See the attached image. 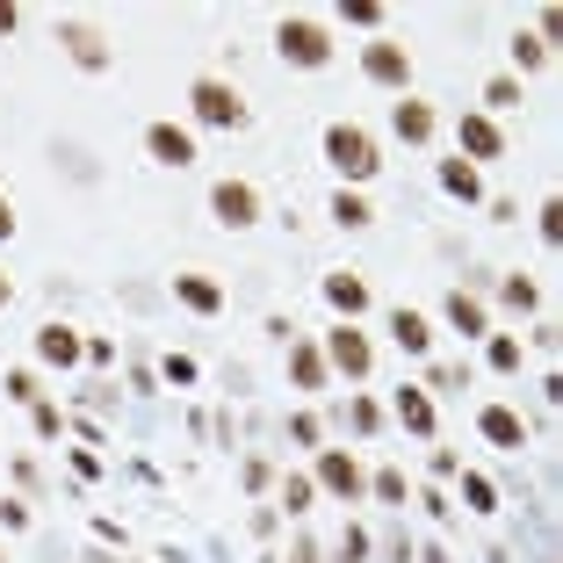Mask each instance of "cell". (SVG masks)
Wrapping results in <instances>:
<instances>
[{"label":"cell","instance_id":"obj_10","mask_svg":"<svg viewBox=\"0 0 563 563\" xmlns=\"http://www.w3.org/2000/svg\"><path fill=\"white\" fill-rule=\"evenodd\" d=\"M455 137H462V153H470V159H498V153H506V137H498L492 116H462Z\"/></svg>","mask_w":563,"mask_h":563},{"label":"cell","instance_id":"obj_33","mask_svg":"<svg viewBox=\"0 0 563 563\" xmlns=\"http://www.w3.org/2000/svg\"><path fill=\"white\" fill-rule=\"evenodd\" d=\"M0 239H15V210H8V195H0Z\"/></svg>","mask_w":563,"mask_h":563},{"label":"cell","instance_id":"obj_15","mask_svg":"<svg viewBox=\"0 0 563 563\" xmlns=\"http://www.w3.org/2000/svg\"><path fill=\"white\" fill-rule=\"evenodd\" d=\"M397 137H405V145H427V137H433V109L427 102H412V94H405V102H397Z\"/></svg>","mask_w":563,"mask_h":563},{"label":"cell","instance_id":"obj_23","mask_svg":"<svg viewBox=\"0 0 563 563\" xmlns=\"http://www.w3.org/2000/svg\"><path fill=\"white\" fill-rule=\"evenodd\" d=\"M498 296H506L513 311H534V304H542V290H534L528 274H506V282H498Z\"/></svg>","mask_w":563,"mask_h":563},{"label":"cell","instance_id":"obj_11","mask_svg":"<svg viewBox=\"0 0 563 563\" xmlns=\"http://www.w3.org/2000/svg\"><path fill=\"white\" fill-rule=\"evenodd\" d=\"M325 304L340 311V318H361L369 311V282L361 274H325Z\"/></svg>","mask_w":563,"mask_h":563},{"label":"cell","instance_id":"obj_14","mask_svg":"<svg viewBox=\"0 0 563 563\" xmlns=\"http://www.w3.org/2000/svg\"><path fill=\"white\" fill-rule=\"evenodd\" d=\"M173 296H181L188 311H203V318H210V311L224 304V290L210 282V274H173Z\"/></svg>","mask_w":563,"mask_h":563},{"label":"cell","instance_id":"obj_25","mask_svg":"<svg viewBox=\"0 0 563 563\" xmlns=\"http://www.w3.org/2000/svg\"><path fill=\"white\" fill-rule=\"evenodd\" d=\"M30 419H36V433H44V441H58V427H66V419H58V405H44V397L30 405Z\"/></svg>","mask_w":563,"mask_h":563},{"label":"cell","instance_id":"obj_34","mask_svg":"<svg viewBox=\"0 0 563 563\" xmlns=\"http://www.w3.org/2000/svg\"><path fill=\"white\" fill-rule=\"evenodd\" d=\"M15 22H22V15H15V8H8V0H0V36H8V30H15Z\"/></svg>","mask_w":563,"mask_h":563},{"label":"cell","instance_id":"obj_9","mask_svg":"<svg viewBox=\"0 0 563 563\" xmlns=\"http://www.w3.org/2000/svg\"><path fill=\"white\" fill-rule=\"evenodd\" d=\"M145 153H153L159 167H195V137H188L181 123H145Z\"/></svg>","mask_w":563,"mask_h":563},{"label":"cell","instance_id":"obj_12","mask_svg":"<svg viewBox=\"0 0 563 563\" xmlns=\"http://www.w3.org/2000/svg\"><path fill=\"white\" fill-rule=\"evenodd\" d=\"M36 354L52 361V369H66V361H80V354H87V340L72 333V325H44V333H36Z\"/></svg>","mask_w":563,"mask_h":563},{"label":"cell","instance_id":"obj_18","mask_svg":"<svg viewBox=\"0 0 563 563\" xmlns=\"http://www.w3.org/2000/svg\"><path fill=\"white\" fill-rule=\"evenodd\" d=\"M441 188H448V195H462V203H477V195H484V181H477L470 159H441Z\"/></svg>","mask_w":563,"mask_h":563},{"label":"cell","instance_id":"obj_13","mask_svg":"<svg viewBox=\"0 0 563 563\" xmlns=\"http://www.w3.org/2000/svg\"><path fill=\"white\" fill-rule=\"evenodd\" d=\"M290 375H296V391H325V375H333V369H325V354L311 340H296L290 347Z\"/></svg>","mask_w":563,"mask_h":563},{"label":"cell","instance_id":"obj_28","mask_svg":"<svg viewBox=\"0 0 563 563\" xmlns=\"http://www.w3.org/2000/svg\"><path fill=\"white\" fill-rule=\"evenodd\" d=\"M347 22H354V30H375V22H383V8H375V0H347Z\"/></svg>","mask_w":563,"mask_h":563},{"label":"cell","instance_id":"obj_20","mask_svg":"<svg viewBox=\"0 0 563 563\" xmlns=\"http://www.w3.org/2000/svg\"><path fill=\"white\" fill-rule=\"evenodd\" d=\"M397 419H405L412 433H433V397L427 391H397Z\"/></svg>","mask_w":563,"mask_h":563},{"label":"cell","instance_id":"obj_31","mask_svg":"<svg viewBox=\"0 0 563 563\" xmlns=\"http://www.w3.org/2000/svg\"><path fill=\"white\" fill-rule=\"evenodd\" d=\"M375 498H391V506H397V498H405V477H397V470H375Z\"/></svg>","mask_w":563,"mask_h":563},{"label":"cell","instance_id":"obj_27","mask_svg":"<svg viewBox=\"0 0 563 563\" xmlns=\"http://www.w3.org/2000/svg\"><path fill=\"white\" fill-rule=\"evenodd\" d=\"M513 58H520V66H542L549 44H542V36H513Z\"/></svg>","mask_w":563,"mask_h":563},{"label":"cell","instance_id":"obj_22","mask_svg":"<svg viewBox=\"0 0 563 563\" xmlns=\"http://www.w3.org/2000/svg\"><path fill=\"white\" fill-rule=\"evenodd\" d=\"M484 361H492L498 375H513V369H520V340H513V333H492V347H484Z\"/></svg>","mask_w":563,"mask_h":563},{"label":"cell","instance_id":"obj_1","mask_svg":"<svg viewBox=\"0 0 563 563\" xmlns=\"http://www.w3.org/2000/svg\"><path fill=\"white\" fill-rule=\"evenodd\" d=\"M325 159L340 167V181H369V173L383 167V159H375V137L354 131V123H333V131H325Z\"/></svg>","mask_w":563,"mask_h":563},{"label":"cell","instance_id":"obj_2","mask_svg":"<svg viewBox=\"0 0 563 563\" xmlns=\"http://www.w3.org/2000/svg\"><path fill=\"white\" fill-rule=\"evenodd\" d=\"M188 102H195V123H210V131H239V123H246V102H239V87H232V80H210V72H203V80L188 87Z\"/></svg>","mask_w":563,"mask_h":563},{"label":"cell","instance_id":"obj_19","mask_svg":"<svg viewBox=\"0 0 563 563\" xmlns=\"http://www.w3.org/2000/svg\"><path fill=\"white\" fill-rule=\"evenodd\" d=\"M66 44H72V58H80L87 72H102V66H109V52H102V36H94V30H80V22H66Z\"/></svg>","mask_w":563,"mask_h":563},{"label":"cell","instance_id":"obj_5","mask_svg":"<svg viewBox=\"0 0 563 563\" xmlns=\"http://www.w3.org/2000/svg\"><path fill=\"white\" fill-rule=\"evenodd\" d=\"M311 484L354 506V498H361V484H369V477H361V462L347 455V448H318V470H311Z\"/></svg>","mask_w":563,"mask_h":563},{"label":"cell","instance_id":"obj_4","mask_svg":"<svg viewBox=\"0 0 563 563\" xmlns=\"http://www.w3.org/2000/svg\"><path fill=\"white\" fill-rule=\"evenodd\" d=\"M318 354H325V369H340L347 383H361V375H369V361H375V354H369V340L354 333V318H340V325H333Z\"/></svg>","mask_w":563,"mask_h":563},{"label":"cell","instance_id":"obj_8","mask_svg":"<svg viewBox=\"0 0 563 563\" xmlns=\"http://www.w3.org/2000/svg\"><path fill=\"white\" fill-rule=\"evenodd\" d=\"M477 433H484L492 448H506V455H520V448H528V419H520L513 405H484V412H477Z\"/></svg>","mask_w":563,"mask_h":563},{"label":"cell","instance_id":"obj_29","mask_svg":"<svg viewBox=\"0 0 563 563\" xmlns=\"http://www.w3.org/2000/svg\"><path fill=\"white\" fill-rule=\"evenodd\" d=\"M484 102H492V109H513V102H520V87H513V80H506V72H498V80H492V87H484Z\"/></svg>","mask_w":563,"mask_h":563},{"label":"cell","instance_id":"obj_30","mask_svg":"<svg viewBox=\"0 0 563 563\" xmlns=\"http://www.w3.org/2000/svg\"><path fill=\"white\" fill-rule=\"evenodd\" d=\"M8 397H22V405H36V397H44V391H36V375H30V369H15V375H8Z\"/></svg>","mask_w":563,"mask_h":563},{"label":"cell","instance_id":"obj_35","mask_svg":"<svg viewBox=\"0 0 563 563\" xmlns=\"http://www.w3.org/2000/svg\"><path fill=\"white\" fill-rule=\"evenodd\" d=\"M8 296H15V282H8V274H0V311H8Z\"/></svg>","mask_w":563,"mask_h":563},{"label":"cell","instance_id":"obj_17","mask_svg":"<svg viewBox=\"0 0 563 563\" xmlns=\"http://www.w3.org/2000/svg\"><path fill=\"white\" fill-rule=\"evenodd\" d=\"M448 325H455V333H462V340H477V333H492V325H484V304H477V296H448Z\"/></svg>","mask_w":563,"mask_h":563},{"label":"cell","instance_id":"obj_21","mask_svg":"<svg viewBox=\"0 0 563 563\" xmlns=\"http://www.w3.org/2000/svg\"><path fill=\"white\" fill-rule=\"evenodd\" d=\"M333 224H340V232H361V224H375V210L361 203V195H347V188H340V195H333Z\"/></svg>","mask_w":563,"mask_h":563},{"label":"cell","instance_id":"obj_6","mask_svg":"<svg viewBox=\"0 0 563 563\" xmlns=\"http://www.w3.org/2000/svg\"><path fill=\"white\" fill-rule=\"evenodd\" d=\"M361 72H369L375 87H397V94H405V87H412V52L391 44V36H375L369 52H361Z\"/></svg>","mask_w":563,"mask_h":563},{"label":"cell","instance_id":"obj_32","mask_svg":"<svg viewBox=\"0 0 563 563\" xmlns=\"http://www.w3.org/2000/svg\"><path fill=\"white\" fill-rule=\"evenodd\" d=\"M542 239H549V246L563 239V210H556V203H542Z\"/></svg>","mask_w":563,"mask_h":563},{"label":"cell","instance_id":"obj_7","mask_svg":"<svg viewBox=\"0 0 563 563\" xmlns=\"http://www.w3.org/2000/svg\"><path fill=\"white\" fill-rule=\"evenodd\" d=\"M210 210H217V224L246 232V224H260V188L254 181H217L210 188Z\"/></svg>","mask_w":563,"mask_h":563},{"label":"cell","instance_id":"obj_26","mask_svg":"<svg viewBox=\"0 0 563 563\" xmlns=\"http://www.w3.org/2000/svg\"><path fill=\"white\" fill-rule=\"evenodd\" d=\"M462 498H470V513H492V506H498V498H492V484H484V477H462Z\"/></svg>","mask_w":563,"mask_h":563},{"label":"cell","instance_id":"obj_16","mask_svg":"<svg viewBox=\"0 0 563 563\" xmlns=\"http://www.w3.org/2000/svg\"><path fill=\"white\" fill-rule=\"evenodd\" d=\"M391 333H397L405 354H427V347H433V325L419 318V311H391Z\"/></svg>","mask_w":563,"mask_h":563},{"label":"cell","instance_id":"obj_3","mask_svg":"<svg viewBox=\"0 0 563 563\" xmlns=\"http://www.w3.org/2000/svg\"><path fill=\"white\" fill-rule=\"evenodd\" d=\"M274 52L290 58V66H333V36L318 30V22H282V30H274Z\"/></svg>","mask_w":563,"mask_h":563},{"label":"cell","instance_id":"obj_24","mask_svg":"<svg viewBox=\"0 0 563 563\" xmlns=\"http://www.w3.org/2000/svg\"><path fill=\"white\" fill-rule=\"evenodd\" d=\"M311 498H318V484H311V477H290V484H282V506H290V513H311Z\"/></svg>","mask_w":563,"mask_h":563}]
</instances>
